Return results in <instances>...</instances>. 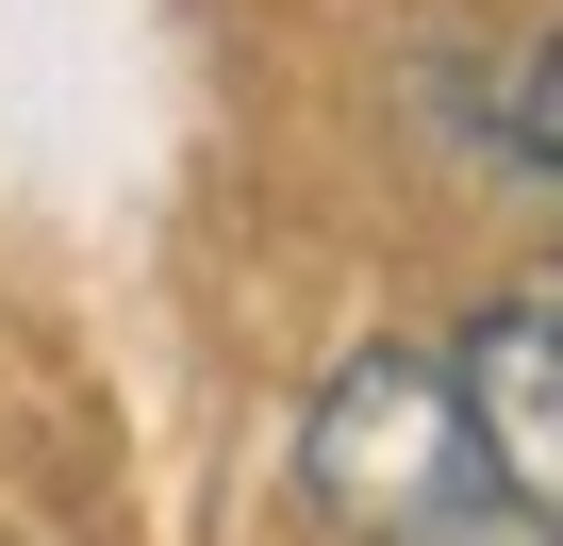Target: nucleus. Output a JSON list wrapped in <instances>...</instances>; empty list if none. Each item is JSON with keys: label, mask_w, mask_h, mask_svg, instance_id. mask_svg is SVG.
<instances>
[{"label": "nucleus", "mask_w": 563, "mask_h": 546, "mask_svg": "<svg viewBox=\"0 0 563 546\" xmlns=\"http://www.w3.org/2000/svg\"><path fill=\"white\" fill-rule=\"evenodd\" d=\"M448 414H464L481 497H514V513L563 530V282H514V299L464 315V348H448Z\"/></svg>", "instance_id": "f03ea898"}, {"label": "nucleus", "mask_w": 563, "mask_h": 546, "mask_svg": "<svg viewBox=\"0 0 563 546\" xmlns=\"http://www.w3.org/2000/svg\"><path fill=\"white\" fill-rule=\"evenodd\" d=\"M299 480L332 530L365 546H448L481 513V464H464V414H448V365L431 348H349L299 414Z\"/></svg>", "instance_id": "f257e3e1"}, {"label": "nucleus", "mask_w": 563, "mask_h": 546, "mask_svg": "<svg viewBox=\"0 0 563 546\" xmlns=\"http://www.w3.org/2000/svg\"><path fill=\"white\" fill-rule=\"evenodd\" d=\"M497 83H514V100H497V133H514V166H530V182H563V34H530V51H514Z\"/></svg>", "instance_id": "7ed1b4c3"}]
</instances>
